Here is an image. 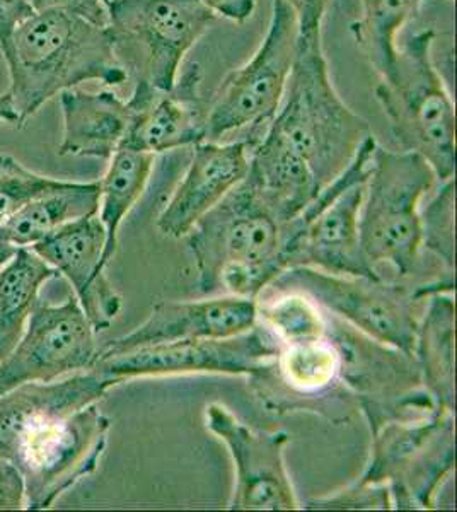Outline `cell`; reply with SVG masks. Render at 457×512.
I'll return each mask as SVG.
<instances>
[{
	"label": "cell",
	"instance_id": "1",
	"mask_svg": "<svg viewBox=\"0 0 457 512\" xmlns=\"http://www.w3.org/2000/svg\"><path fill=\"white\" fill-rule=\"evenodd\" d=\"M116 384L94 369L0 395V454L26 485V509L47 511L98 470L111 420L98 403Z\"/></svg>",
	"mask_w": 457,
	"mask_h": 512
},
{
	"label": "cell",
	"instance_id": "2",
	"mask_svg": "<svg viewBox=\"0 0 457 512\" xmlns=\"http://www.w3.org/2000/svg\"><path fill=\"white\" fill-rule=\"evenodd\" d=\"M11 88L9 96L24 128L41 106L84 82L122 86L128 72L116 53L105 2L36 11L12 36L4 53Z\"/></svg>",
	"mask_w": 457,
	"mask_h": 512
},
{
	"label": "cell",
	"instance_id": "3",
	"mask_svg": "<svg viewBox=\"0 0 457 512\" xmlns=\"http://www.w3.org/2000/svg\"><path fill=\"white\" fill-rule=\"evenodd\" d=\"M188 245L207 296L258 299L285 270L284 224L244 180L195 224Z\"/></svg>",
	"mask_w": 457,
	"mask_h": 512
},
{
	"label": "cell",
	"instance_id": "4",
	"mask_svg": "<svg viewBox=\"0 0 457 512\" xmlns=\"http://www.w3.org/2000/svg\"><path fill=\"white\" fill-rule=\"evenodd\" d=\"M268 127L306 161L323 190L350 166L371 127L336 93L323 40L297 38L284 99Z\"/></svg>",
	"mask_w": 457,
	"mask_h": 512
},
{
	"label": "cell",
	"instance_id": "5",
	"mask_svg": "<svg viewBox=\"0 0 457 512\" xmlns=\"http://www.w3.org/2000/svg\"><path fill=\"white\" fill-rule=\"evenodd\" d=\"M267 289L301 292L376 344L413 359L418 325L429 297L435 292L454 291V280L406 284L403 280L388 282L384 277H350L318 268L294 267L278 275Z\"/></svg>",
	"mask_w": 457,
	"mask_h": 512
},
{
	"label": "cell",
	"instance_id": "6",
	"mask_svg": "<svg viewBox=\"0 0 457 512\" xmlns=\"http://www.w3.org/2000/svg\"><path fill=\"white\" fill-rule=\"evenodd\" d=\"M435 31H418L398 45L394 62L374 89L401 151L422 156L435 178L456 171V110L446 82L435 67Z\"/></svg>",
	"mask_w": 457,
	"mask_h": 512
},
{
	"label": "cell",
	"instance_id": "7",
	"mask_svg": "<svg viewBox=\"0 0 457 512\" xmlns=\"http://www.w3.org/2000/svg\"><path fill=\"white\" fill-rule=\"evenodd\" d=\"M434 169L415 152L389 151L377 144L360 209V245L379 274L393 268L410 279L422 265L420 204L432 190Z\"/></svg>",
	"mask_w": 457,
	"mask_h": 512
},
{
	"label": "cell",
	"instance_id": "8",
	"mask_svg": "<svg viewBox=\"0 0 457 512\" xmlns=\"http://www.w3.org/2000/svg\"><path fill=\"white\" fill-rule=\"evenodd\" d=\"M369 425L371 461L360 482L386 483L393 509H437L435 495L456 465L454 412L437 407L418 417L369 420Z\"/></svg>",
	"mask_w": 457,
	"mask_h": 512
},
{
	"label": "cell",
	"instance_id": "9",
	"mask_svg": "<svg viewBox=\"0 0 457 512\" xmlns=\"http://www.w3.org/2000/svg\"><path fill=\"white\" fill-rule=\"evenodd\" d=\"M376 146L371 135L342 175L326 185L294 221L285 224V270L311 267L328 274L382 277L365 258L359 233L365 181Z\"/></svg>",
	"mask_w": 457,
	"mask_h": 512
},
{
	"label": "cell",
	"instance_id": "10",
	"mask_svg": "<svg viewBox=\"0 0 457 512\" xmlns=\"http://www.w3.org/2000/svg\"><path fill=\"white\" fill-rule=\"evenodd\" d=\"M108 24L128 77L173 88L186 55L215 23L202 0H110Z\"/></svg>",
	"mask_w": 457,
	"mask_h": 512
},
{
	"label": "cell",
	"instance_id": "11",
	"mask_svg": "<svg viewBox=\"0 0 457 512\" xmlns=\"http://www.w3.org/2000/svg\"><path fill=\"white\" fill-rule=\"evenodd\" d=\"M296 14L287 0H272L267 35L255 55L232 70L209 105L207 142L249 128V139H261L284 99L297 55Z\"/></svg>",
	"mask_w": 457,
	"mask_h": 512
},
{
	"label": "cell",
	"instance_id": "12",
	"mask_svg": "<svg viewBox=\"0 0 457 512\" xmlns=\"http://www.w3.org/2000/svg\"><path fill=\"white\" fill-rule=\"evenodd\" d=\"M249 379L251 390L268 412H313L331 422L348 420L355 400L345 383V350L340 338L324 337L278 344L277 354L261 373Z\"/></svg>",
	"mask_w": 457,
	"mask_h": 512
},
{
	"label": "cell",
	"instance_id": "13",
	"mask_svg": "<svg viewBox=\"0 0 457 512\" xmlns=\"http://www.w3.org/2000/svg\"><path fill=\"white\" fill-rule=\"evenodd\" d=\"M278 342L256 323L249 332L229 338H198L149 345L120 354L99 355L94 371L113 383L185 374H229L253 378L270 366Z\"/></svg>",
	"mask_w": 457,
	"mask_h": 512
},
{
	"label": "cell",
	"instance_id": "14",
	"mask_svg": "<svg viewBox=\"0 0 457 512\" xmlns=\"http://www.w3.org/2000/svg\"><path fill=\"white\" fill-rule=\"evenodd\" d=\"M96 335L76 296L38 301L18 344L0 361V395L93 369L101 349Z\"/></svg>",
	"mask_w": 457,
	"mask_h": 512
},
{
	"label": "cell",
	"instance_id": "15",
	"mask_svg": "<svg viewBox=\"0 0 457 512\" xmlns=\"http://www.w3.org/2000/svg\"><path fill=\"white\" fill-rule=\"evenodd\" d=\"M207 429L226 444L236 472L229 509L232 511H297L302 509L292 485L284 453L285 431L261 432L232 414L222 403L205 410Z\"/></svg>",
	"mask_w": 457,
	"mask_h": 512
},
{
	"label": "cell",
	"instance_id": "16",
	"mask_svg": "<svg viewBox=\"0 0 457 512\" xmlns=\"http://www.w3.org/2000/svg\"><path fill=\"white\" fill-rule=\"evenodd\" d=\"M202 67L183 65L173 88L157 91L145 81H135L128 103L134 122L123 144L151 154L193 147L207 140L209 105L202 96Z\"/></svg>",
	"mask_w": 457,
	"mask_h": 512
},
{
	"label": "cell",
	"instance_id": "17",
	"mask_svg": "<svg viewBox=\"0 0 457 512\" xmlns=\"http://www.w3.org/2000/svg\"><path fill=\"white\" fill-rule=\"evenodd\" d=\"M106 231L98 214L57 229L29 248L64 277L96 332H105L122 311V296L105 274Z\"/></svg>",
	"mask_w": 457,
	"mask_h": 512
},
{
	"label": "cell",
	"instance_id": "18",
	"mask_svg": "<svg viewBox=\"0 0 457 512\" xmlns=\"http://www.w3.org/2000/svg\"><path fill=\"white\" fill-rule=\"evenodd\" d=\"M255 325L256 299L249 297L229 294L202 301H157L142 325L103 345L99 355L181 340L236 337Z\"/></svg>",
	"mask_w": 457,
	"mask_h": 512
},
{
	"label": "cell",
	"instance_id": "19",
	"mask_svg": "<svg viewBox=\"0 0 457 512\" xmlns=\"http://www.w3.org/2000/svg\"><path fill=\"white\" fill-rule=\"evenodd\" d=\"M256 142H200L191 147L190 163L162 209L157 227L169 238H185L209 210L238 187L248 173L249 154Z\"/></svg>",
	"mask_w": 457,
	"mask_h": 512
},
{
	"label": "cell",
	"instance_id": "20",
	"mask_svg": "<svg viewBox=\"0 0 457 512\" xmlns=\"http://www.w3.org/2000/svg\"><path fill=\"white\" fill-rule=\"evenodd\" d=\"M60 96L64 132L60 156L110 159L134 122V108L115 91L67 89Z\"/></svg>",
	"mask_w": 457,
	"mask_h": 512
},
{
	"label": "cell",
	"instance_id": "21",
	"mask_svg": "<svg viewBox=\"0 0 457 512\" xmlns=\"http://www.w3.org/2000/svg\"><path fill=\"white\" fill-rule=\"evenodd\" d=\"M244 183L284 226L321 192L306 161L270 127L251 149Z\"/></svg>",
	"mask_w": 457,
	"mask_h": 512
},
{
	"label": "cell",
	"instance_id": "22",
	"mask_svg": "<svg viewBox=\"0 0 457 512\" xmlns=\"http://www.w3.org/2000/svg\"><path fill=\"white\" fill-rule=\"evenodd\" d=\"M98 209L99 181H62L60 187L33 198L2 222L0 243L14 248H33L65 224L96 216Z\"/></svg>",
	"mask_w": 457,
	"mask_h": 512
},
{
	"label": "cell",
	"instance_id": "23",
	"mask_svg": "<svg viewBox=\"0 0 457 512\" xmlns=\"http://www.w3.org/2000/svg\"><path fill=\"white\" fill-rule=\"evenodd\" d=\"M454 321L456 304L452 292H435L429 297L418 325L413 359L423 390L435 405L454 412Z\"/></svg>",
	"mask_w": 457,
	"mask_h": 512
},
{
	"label": "cell",
	"instance_id": "24",
	"mask_svg": "<svg viewBox=\"0 0 457 512\" xmlns=\"http://www.w3.org/2000/svg\"><path fill=\"white\" fill-rule=\"evenodd\" d=\"M156 163V154L140 151L135 147L122 144L108 159L103 180L99 181L98 217L106 231V248L103 263L115 258L118 248V231L134 209L145 187L151 180L152 169Z\"/></svg>",
	"mask_w": 457,
	"mask_h": 512
},
{
	"label": "cell",
	"instance_id": "25",
	"mask_svg": "<svg viewBox=\"0 0 457 512\" xmlns=\"http://www.w3.org/2000/svg\"><path fill=\"white\" fill-rule=\"evenodd\" d=\"M57 272L29 248H19L0 267V361L18 344L40 291Z\"/></svg>",
	"mask_w": 457,
	"mask_h": 512
},
{
	"label": "cell",
	"instance_id": "26",
	"mask_svg": "<svg viewBox=\"0 0 457 512\" xmlns=\"http://www.w3.org/2000/svg\"><path fill=\"white\" fill-rule=\"evenodd\" d=\"M422 4L423 0H360V16L350 26V33L379 77L393 65L398 35Z\"/></svg>",
	"mask_w": 457,
	"mask_h": 512
},
{
	"label": "cell",
	"instance_id": "27",
	"mask_svg": "<svg viewBox=\"0 0 457 512\" xmlns=\"http://www.w3.org/2000/svg\"><path fill=\"white\" fill-rule=\"evenodd\" d=\"M256 299V323L278 344H296L324 337L330 325L323 309L301 292H263Z\"/></svg>",
	"mask_w": 457,
	"mask_h": 512
},
{
	"label": "cell",
	"instance_id": "28",
	"mask_svg": "<svg viewBox=\"0 0 457 512\" xmlns=\"http://www.w3.org/2000/svg\"><path fill=\"white\" fill-rule=\"evenodd\" d=\"M454 198L456 183L449 178L420 212L422 250L430 251L449 272L454 270Z\"/></svg>",
	"mask_w": 457,
	"mask_h": 512
},
{
	"label": "cell",
	"instance_id": "29",
	"mask_svg": "<svg viewBox=\"0 0 457 512\" xmlns=\"http://www.w3.org/2000/svg\"><path fill=\"white\" fill-rule=\"evenodd\" d=\"M62 181L38 175L9 154H0V224L33 198L60 187Z\"/></svg>",
	"mask_w": 457,
	"mask_h": 512
},
{
	"label": "cell",
	"instance_id": "30",
	"mask_svg": "<svg viewBox=\"0 0 457 512\" xmlns=\"http://www.w3.org/2000/svg\"><path fill=\"white\" fill-rule=\"evenodd\" d=\"M302 509L313 511H343V509H379L389 511L393 509V497L386 483H352L347 489L340 490L333 495H326L321 499L307 502Z\"/></svg>",
	"mask_w": 457,
	"mask_h": 512
},
{
	"label": "cell",
	"instance_id": "31",
	"mask_svg": "<svg viewBox=\"0 0 457 512\" xmlns=\"http://www.w3.org/2000/svg\"><path fill=\"white\" fill-rule=\"evenodd\" d=\"M296 14L299 40H323V21L330 0H287Z\"/></svg>",
	"mask_w": 457,
	"mask_h": 512
},
{
	"label": "cell",
	"instance_id": "32",
	"mask_svg": "<svg viewBox=\"0 0 457 512\" xmlns=\"http://www.w3.org/2000/svg\"><path fill=\"white\" fill-rule=\"evenodd\" d=\"M26 509V485L23 473L14 461L0 454V511Z\"/></svg>",
	"mask_w": 457,
	"mask_h": 512
},
{
	"label": "cell",
	"instance_id": "33",
	"mask_svg": "<svg viewBox=\"0 0 457 512\" xmlns=\"http://www.w3.org/2000/svg\"><path fill=\"white\" fill-rule=\"evenodd\" d=\"M36 9L29 0H0V52H7L12 36L19 26L35 14Z\"/></svg>",
	"mask_w": 457,
	"mask_h": 512
},
{
	"label": "cell",
	"instance_id": "34",
	"mask_svg": "<svg viewBox=\"0 0 457 512\" xmlns=\"http://www.w3.org/2000/svg\"><path fill=\"white\" fill-rule=\"evenodd\" d=\"M217 18H224L236 24H244L253 18L258 0H202Z\"/></svg>",
	"mask_w": 457,
	"mask_h": 512
},
{
	"label": "cell",
	"instance_id": "35",
	"mask_svg": "<svg viewBox=\"0 0 457 512\" xmlns=\"http://www.w3.org/2000/svg\"><path fill=\"white\" fill-rule=\"evenodd\" d=\"M0 123H9V125H18V117L12 106V99L9 93L0 94Z\"/></svg>",
	"mask_w": 457,
	"mask_h": 512
},
{
	"label": "cell",
	"instance_id": "36",
	"mask_svg": "<svg viewBox=\"0 0 457 512\" xmlns=\"http://www.w3.org/2000/svg\"><path fill=\"white\" fill-rule=\"evenodd\" d=\"M82 0H31V4L35 7L36 11L40 9H47L53 6H69V4H79Z\"/></svg>",
	"mask_w": 457,
	"mask_h": 512
},
{
	"label": "cell",
	"instance_id": "37",
	"mask_svg": "<svg viewBox=\"0 0 457 512\" xmlns=\"http://www.w3.org/2000/svg\"><path fill=\"white\" fill-rule=\"evenodd\" d=\"M18 250L19 248H14V246L2 245V243H0V267Z\"/></svg>",
	"mask_w": 457,
	"mask_h": 512
},
{
	"label": "cell",
	"instance_id": "38",
	"mask_svg": "<svg viewBox=\"0 0 457 512\" xmlns=\"http://www.w3.org/2000/svg\"><path fill=\"white\" fill-rule=\"evenodd\" d=\"M99 2H105V4H108V2H110V0H99Z\"/></svg>",
	"mask_w": 457,
	"mask_h": 512
}]
</instances>
